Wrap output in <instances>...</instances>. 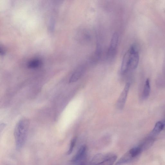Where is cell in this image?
<instances>
[{"instance_id": "cell-10", "label": "cell", "mask_w": 165, "mask_h": 165, "mask_svg": "<svg viewBox=\"0 0 165 165\" xmlns=\"http://www.w3.org/2000/svg\"><path fill=\"white\" fill-rule=\"evenodd\" d=\"M142 151L141 147H137L131 149L128 152L132 157L134 159L140 154Z\"/></svg>"}, {"instance_id": "cell-6", "label": "cell", "mask_w": 165, "mask_h": 165, "mask_svg": "<svg viewBox=\"0 0 165 165\" xmlns=\"http://www.w3.org/2000/svg\"><path fill=\"white\" fill-rule=\"evenodd\" d=\"M117 158V156L113 154L106 155L103 161L97 165H113Z\"/></svg>"}, {"instance_id": "cell-1", "label": "cell", "mask_w": 165, "mask_h": 165, "mask_svg": "<svg viewBox=\"0 0 165 165\" xmlns=\"http://www.w3.org/2000/svg\"><path fill=\"white\" fill-rule=\"evenodd\" d=\"M139 59L138 48L137 45H134L131 46L125 54L121 66V72L125 74L129 70L136 69Z\"/></svg>"}, {"instance_id": "cell-11", "label": "cell", "mask_w": 165, "mask_h": 165, "mask_svg": "<svg viewBox=\"0 0 165 165\" xmlns=\"http://www.w3.org/2000/svg\"><path fill=\"white\" fill-rule=\"evenodd\" d=\"M76 141V139L75 137L73 138L71 140L69 149L67 153V154L68 155H69L72 153L75 146Z\"/></svg>"}, {"instance_id": "cell-7", "label": "cell", "mask_w": 165, "mask_h": 165, "mask_svg": "<svg viewBox=\"0 0 165 165\" xmlns=\"http://www.w3.org/2000/svg\"><path fill=\"white\" fill-rule=\"evenodd\" d=\"M83 68L81 67L77 70L71 76L70 83H73L77 81L81 77L83 72Z\"/></svg>"}, {"instance_id": "cell-2", "label": "cell", "mask_w": 165, "mask_h": 165, "mask_svg": "<svg viewBox=\"0 0 165 165\" xmlns=\"http://www.w3.org/2000/svg\"><path fill=\"white\" fill-rule=\"evenodd\" d=\"M29 125L28 120L25 118L20 119L17 124L14 132L15 147L17 150L21 149L25 144Z\"/></svg>"}, {"instance_id": "cell-8", "label": "cell", "mask_w": 165, "mask_h": 165, "mask_svg": "<svg viewBox=\"0 0 165 165\" xmlns=\"http://www.w3.org/2000/svg\"><path fill=\"white\" fill-rule=\"evenodd\" d=\"M165 128V125L163 121H159L156 124L152 131L153 135H156L159 134Z\"/></svg>"}, {"instance_id": "cell-5", "label": "cell", "mask_w": 165, "mask_h": 165, "mask_svg": "<svg viewBox=\"0 0 165 165\" xmlns=\"http://www.w3.org/2000/svg\"><path fill=\"white\" fill-rule=\"evenodd\" d=\"M86 151V147L85 146H82L72 158L71 162L75 163L83 160L85 157Z\"/></svg>"}, {"instance_id": "cell-4", "label": "cell", "mask_w": 165, "mask_h": 165, "mask_svg": "<svg viewBox=\"0 0 165 165\" xmlns=\"http://www.w3.org/2000/svg\"><path fill=\"white\" fill-rule=\"evenodd\" d=\"M130 84L128 83L126 85L116 102V107L119 109H122L124 107L130 89Z\"/></svg>"}, {"instance_id": "cell-3", "label": "cell", "mask_w": 165, "mask_h": 165, "mask_svg": "<svg viewBox=\"0 0 165 165\" xmlns=\"http://www.w3.org/2000/svg\"><path fill=\"white\" fill-rule=\"evenodd\" d=\"M119 37L117 33H115L111 40V44L107 51V56L110 58L114 57L116 54L119 42Z\"/></svg>"}, {"instance_id": "cell-9", "label": "cell", "mask_w": 165, "mask_h": 165, "mask_svg": "<svg viewBox=\"0 0 165 165\" xmlns=\"http://www.w3.org/2000/svg\"><path fill=\"white\" fill-rule=\"evenodd\" d=\"M150 81L149 79H148L146 81L143 91V98L144 99H147L149 97L150 94Z\"/></svg>"}]
</instances>
